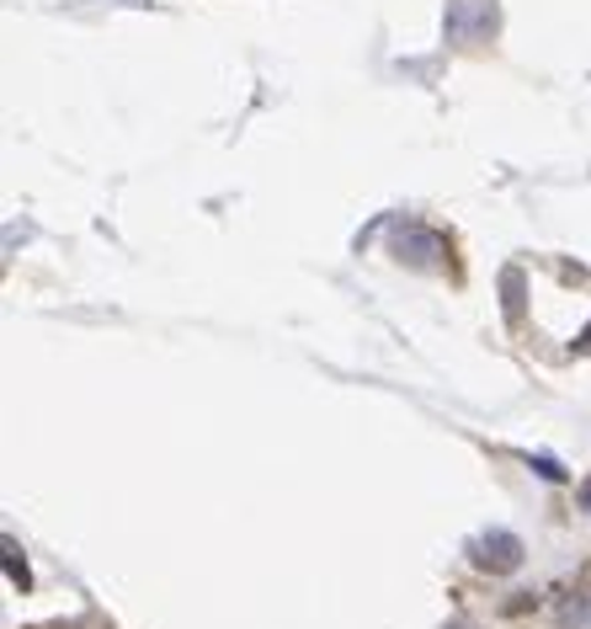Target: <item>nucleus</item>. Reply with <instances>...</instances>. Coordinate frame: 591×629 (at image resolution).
Listing matches in <instances>:
<instances>
[{
	"instance_id": "obj_3",
	"label": "nucleus",
	"mask_w": 591,
	"mask_h": 629,
	"mask_svg": "<svg viewBox=\"0 0 591 629\" xmlns=\"http://www.w3.org/2000/svg\"><path fill=\"white\" fill-rule=\"evenodd\" d=\"M581 506H587V512H591V486H587V491H581Z\"/></svg>"
},
{
	"instance_id": "obj_2",
	"label": "nucleus",
	"mask_w": 591,
	"mask_h": 629,
	"mask_svg": "<svg viewBox=\"0 0 591 629\" xmlns=\"http://www.w3.org/2000/svg\"><path fill=\"white\" fill-rule=\"evenodd\" d=\"M533 469H538L544 480H565V469H559V464H554V459H533Z\"/></svg>"
},
{
	"instance_id": "obj_1",
	"label": "nucleus",
	"mask_w": 591,
	"mask_h": 629,
	"mask_svg": "<svg viewBox=\"0 0 591 629\" xmlns=\"http://www.w3.org/2000/svg\"><path fill=\"white\" fill-rule=\"evenodd\" d=\"M470 555H474L479 571H517L522 545H517V534H485V539H474L470 545Z\"/></svg>"
}]
</instances>
